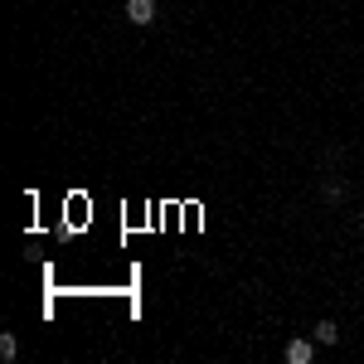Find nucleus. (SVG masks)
I'll list each match as a JSON object with an SVG mask.
<instances>
[{
  "label": "nucleus",
  "instance_id": "1",
  "mask_svg": "<svg viewBox=\"0 0 364 364\" xmlns=\"http://www.w3.org/2000/svg\"><path fill=\"white\" fill-rule=\"evenodd\" d=\"M132 25H156V0H127V10H122Z\"/></svg>",
  "mask_w": 364,
  "mask_h": 364
},
{
  "label": "nucleus",
  "instance_id": "2",
  "mask_svg": "<svg viewBox=\"0 0 364 364\" xmlns=\"http://www.w3.org/2000/svg\"><path fill=\"white\" fill-rule=\"evenodd\" d=\"M311 355H316V340H287V364H311Z\"/></svg>",
  "mask_w": 364,
  "mask_h": 364
},
{
  "label": "nucleus",
  "instance_id": "3",
  "mask_svg": "<svg viewBox=\"0 0 364 364\" xmlns=\"http://www.w3.org/2000/svg\"><path fill=\"white\" fill-rule=\"evenodd\" d=\"M311 336H316V345H336L340 326H336V321H316V331H311Z\"/></svg>",
  "mask_w": 364,
  "mask_h": 364
},
{
  "label": "nucleus",
  "instance_id": "4",
  "mask_svg": "<svg viewBox=\"0 0 364 364\" xmlns=\"http://www.w3.org/2000/svg\"><path fill=\"white\" fill-rule=\"evenodd\" d=\"M15 355H20V340L5 331V336H0V360H15Z\"/></svg>",
  "mask_w": 364,
  "mask_h": 364
},
{
  "label": "nucleus",
  "instance_id": "5",
  "mask_svg": "<svg viewBox=\"0 0 364 364\" xmlns=\"http://www.w3.org/2000/svg\"><path fill=\"white\" fill-rule=\"evenodd\" d=\"M350 190H345V180H326V199H345Z\"/></svg>",
  "mask_w": 364,
  "mask_h": 364
}]
</instances>
